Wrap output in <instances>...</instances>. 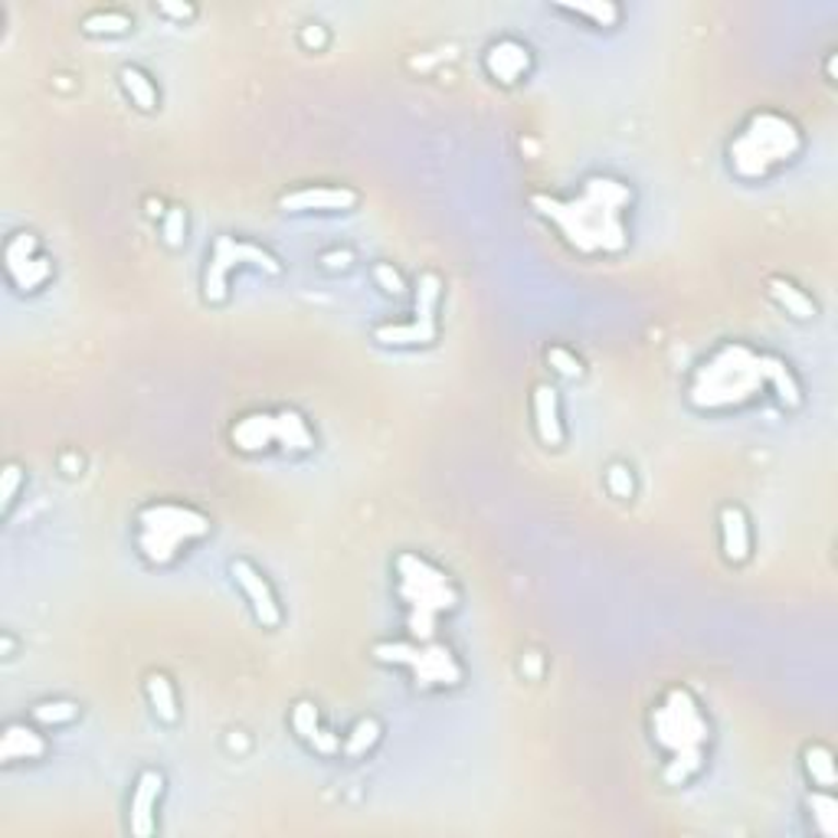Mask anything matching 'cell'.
I'll return each mask as SVG.
<instances>
[{
	"mask_svg": "<svg viewBox=\"0 0 838 838\" xmlns=\"http://www.w3.org/2000/svg\"><path fill=\"white\" fill-rule=\"evenodd\" d=\"M764 391L777 394L783 407L803 404V387L787 361L754 351L744 341H728L714 348L691 374L688 404L701 414H724L747 407Z\"/></svg>",
	"mask_w": 838,
	"mask_h": 838,
	"instance_id": "6da1fadb",
	"label": "cell"
},
{
	"mask_svg": "<svg viewBox=\"0 0 838 838\" xmlns=\"http://www.w3.org/2000/svg\"><path fill=\"white\" fill-rule=\"evenodd\" d=\"M636 194L626 181L593 174L573 197L534 194L531 207L544 217L570 249L583 256H616L629 246V210Z\"/></svg>",
	"mask_w": 838,
	"mask_h": 838,
	"instance_id": "7a4b0ae2",
	"label": "cell"
},
{
	"mask_svg": "<svg viewBox=\"0 0 838 838\" xmlns=\"http://www.w3.org/2000/svg\"><path fill=\"white\" fill-rule=\"evenodd\" d=\"M652 728V744L665 754V783L668 787H685L691 783L708 760V744H711V721L705 718L698 698L691 688L675 685L662 695V701L652 708L649 718Z\"/></svg>",
	"mask_w": 838,
	"mask_h": 838,
	"instance_id": "3957f363",
	"label": "cell"
},
{
	"mask_svg": "<svg viewBox=\"0 0 838 838\" xmlns=\"http://www.w3.org/2000/svg\"><path fill=\"white\" fill-rule=\"evenodd\" d=\"M397 573V600L404 603V626L410 639H435L439 619L458 609L455 580L417 550H400L394 560Z\"/></svg>",
	"mask_w": 838,
	"mask_h": 838,
	"instance_id": "277c9868",
	"label": "cell"
},
{
	"mask_svg": "<svg viewBox=\"0 0 838 838\" xmlns=\"http://www.w3.org/2000/svg\"><path fill=\"white\" fill-rule=\"evenodd\" d=\"M803 151V135L793 118L780 112H754L741 131L728 144V161L731 171L741 181H767L777 167L796 161Z\"/></svg>",
	"mask_w": 838,
	"mask_h": 838,
	"instance_id": "5b68a950",
	"label": "cell"
},
{
	"mask_svg": "<svg viewBox=\"0 0 838 838\" xmlns=\"http://www.w3.org/2000/svg\"><path fill=\"white\" fill-rule=\"evenodd\" d=\"M210 517L181 501H148L135 514V550L151 567H171L210 534Z\"/></svg>",
	"mask_w": 838,
	"mask_h": 838,
	"instance_id": "8992f818",
	"label": "cell"
},
{
	"mask_svg": "<svg viewBox=\"0 0 838 838\" xmlns=\"http://www.w3.org/2000/svg\"><path fill=\"white\" fill-rule=\"evenodd\" d=\"M374 659L384 665H400L410 672V678L426 691H445L458 688L465 682V668L455 659V652L439 639H407V642H377Z\"/></svg>",
	"mask_w": 838,
	"mask_h": 838,
	"instance_id": "52a82bcc",
	"label": "cell"
},
{
	"mask_svg": "<svg viewBox=\"0 0 838 838\" xmlns=\"http://www.w3.org/2000/svg\"><path fill=\"white\" fill-rule=\"evenodd\" d=\"M240 269H259L266 276H282V263L259 243L243 240V236H217L207 266H203V302L207 305H223L230 299V272Z\"/></svg>",
	"mask_w": 838,
	"mask_h": 838,
	"instance_id": "ba28073f",
	"label": "cell"
},
{
	"mask_svg": "<svg viewBox=\"0 0 838 838\" xmlns=\"http://www.w3.org/2000/svg\"><path fill=\"white\" fill-rule=\"evenodd\" d=\"M233 449L246 455L269 452L272 445L286 452H309L315 449V432L309 419L299 410H279V414H246L230 429Z\"/></svg>",
	"mask_w": 838,
	"mask_h": 838,
	"instance_id": "9c48e42d",
	"label": "cell"
},
{
	"mask_svg": "<svg viewBox=\"0 0 838 838\" xmlns=\"http://www.w3.org/2000/svg\"><path fill=\"white\" fill-rule=\"evenodd\" d=\"M53 272H56L53 259L43 256V246L33 233L20 230V233L7 236V243H3V276L16 292H23V295L39 292L53 279Z\"/></svg>",
	"mask_w": 838,
	"mask_h": 838,
	"instance_id": "30bf717a",
	"label": "cell"
},
{
	"mask_svg": "<svg viewBox=\"0 0 838 838\" xmlns=\"http://www.w3.org/2000/svg\"><path fill=\"white\" fill-rule=\"evenodd\" d=\"M230 573H233V583L240 586V593L246 596V603H249L256 622H259L263 629H279L282 619H286V613H282V603H279V596H276L269 577H266L253 560H246V557H236V560L230 563Z\"/></svg>",
	"mask_w": 838,
	"mask_h": 838,
	"instance_id": "8fae6325",
	"label": "cell"
},
{
	"mask_svg": "<svg viewBox=\"0 0 838 838\" xmlns=\"http://www.w3.org/2000/svg\"><path fill=\"white\" fill-rule=\"evenodd\" d=\"M361 203V194L345 184H305L279 197L282 213H348Z\"/></svg>",
	"mask_w": 838,
	"mask_h": 838,
	"instance_id": "7c38bea8",
	"label": "cell"
},
{
	"mask_svg": "<svg viewBox=\"0 0 838 838\" xmlns=\"http://www.w3.org/2000/svg\"><path fill=\"white\" fill-rule=\"evenodd\" d=\"M164 773L148 767L138 773L135 787H131V800H128V833L138 838H148L158 833V806L164 796Z\"/></svg>",
	"mask_w": 838,
	"mask_h": 838,
	"instance_id": "4fadbf2b",
	"label": "cell"
},
{
	"mask_svg": "<svg viewBox=\"0 0 838 838\" xmlns=\"http://www.w3.org/2000/svg\"><path fill=\"white\" fill-rule=\"evenodd\" d=\"M481 66H485V72H488L494 82H501V85H517L521 79L531 75V69H534V53H531V46H527L524 39H517V36H501V39L488 43V49H485V56H481Z\"/></svg>",
	"mask_w": 838,
	"mask_h": 838,
	"instance_id": "5bb4252c",
	"label": "cell"
},
{
	"mask_svg": "<svg viewBox=\"0 0 838 838\" xmlns=\"http://www.w3.org/2000/svg\"><path fill=\"white\" fill-rule=\"evenodd\" d=\"M289 724H292L295 737H299L309 750H315L318 757H341V737H338L335 731L325 728L318 705H312V701H295V705H292V714H289Z\"/></svg>",
	"mask_w": 838,
	"mask_h": 838,
	"instance_id": "9a60e30c",
	"label": "cell"
},
{
	"mask_svg": "<svg viewBox=\"0 0 838 838\" xmlns=\"http://www.w3.org/2000/svg\"><path fill=\"white\" fill-rule=\"evenodd\" d=\"M531 417H534V435L547 449H563L567 445V422H563L557 387H550V384L534 387V394H531Z\"/></svg>",
	"mask_w": 838,
	"mask_h": 838,
	"instance_id": "2e32d148",
	"label": "cell"
},
{
	"mask_svg": "<svg viewBox=\"0 0 838 838\" xmlns=\"http://www.w3.org/2000/svg\"><path fill=\"white\" fill-rule=\"evenodd\" d=\"M49 754V744L39 731V724H26V721H10L0 734V764L13 767V764H33L43 760Z\"/></svg>",
	"mask_w": 838,
	"mask_h": 838,
	"instance_id": "e0dca14e",
	"label": "cell"
},
{
	"mask_svg": "<svg viewBox=\"0 0 838 838\" xmlns=\"http://www.w3.org/2000/svg\"><path fill=\"white\" fill-rule=\"evenodd\" d=\"M718 524H721V550H724V560L741 567L750 560L754 554V534H750V517L741 504H724L721 514H718Z\"/></svg>",
	"mask_w": 838,
	"mask_h": 838,
	"instance_id": "ac0fdd59",
	"label": "cell"
},
{
	"mask_svg": "<svg viewBox=\"0 0 838 838\" xmlns=\"http://www.w3.org/2000/svg\"><path fill=\"white\" fill-rule=\"evenodd\" d=\"M439 338V322H384L374 328V341L384 348H429Z\"/></svg>",
	"mask_w": 838,
	"mask_h": 838,
	"instance_id": "d6986e66",
	"label": "cell"
},
{
	"mask_svg": "<svg viewBox=\"0 0 838 838\" xmlns=\"http://www.w3.org/2000/svg\"><path fill=\"white\" fill-rule=\"evenodd\" d=\"M118 85H121V92L128 95V102H131L138 112H154V108L161 105L158 82H154L141 66H121V69H118Z\"/></svg>",
	"mask_w": 838,
	"mask_h": 838,
	"instance_id": "ffe728a7",
	"label": "cell"
},
{
	"mask_svg": "<svg viewBox=\"0 0 838 838\" xmlns=\"http://www.w3.org/2000/svg\"><path fill=\"white\" fill-rule=\"evenodd\" d=\"M767 292H770V299H773L787 315H793V318H800V322H810V318L819 315V305L813 302V295H806L796 282H790V279H783V276H773V279L767 282Z\"/></svg>",
	"mask_w": 838,
	"mask_h": 838,
	"instance_id": "44dd1931",
	"label": "cell"
},
{
	"mask_svg": "<svg viewBox=\"0 0 838 838\" xmlns=\"http://www.w3.org/2000/svg\"><path fill=\"white\" fill-rule=\"evenodd\" d=\"M144 698H148V705H151V711L161 724H177V718H181L177 688L164 672H151L144 678Z\"/></svg>",
	"mask_w": 838,
	"mask_h": 838,
	"instance_id": "7402d4cb",
	"label": "cell"
},
{
	"mask_svg": "<svg viewBox=\"0 0 838 838\" xmlns=\"http://www.w3.org/2000/svg\"><path fill=\"white\" fill-rule=\"evenodd\" d=\"M381 737H384V728H381V721L377 718H361V721H354V728L345 734V741H341V754L345 757H364V754H371L377 744H381Z\"/></svg>",
	"mask_w": 838,
	"mask_h": 838,
	"instance_id": "603a6c76",
	"label": "cell"
},
{
	"mask_svg": "<svg viewBox=\"0 0 838 838\" xmlns=\"http://www.w3.org/2000/svg\"><path fill=\"white\" fill-rule=\"evenodd\" d=\"M803 767H806V777L813 780V787H819V790L836 787V757L826 744H810L803 750Z\"/></svg>",
	"mask_w": 838,
	"mask_h": 838,
	"instance_id": "cb8c5ba5",
	"label": "cell"
},
{
	"mask_svg": "<svg viewBox=\"0 0 838 838\" xmlns=\"http://www.w3.org/2000/svg\"><path fill=\"white\" fill-rule=\"evenodd\" d=\"M82 30H85L89 36H121V33L131 30V16H128L125 10H115V7H108V10H92V13L82 16Z\"/></svg>",
	"mask_w": 838,
	"mask_h": 838,
	"instance_id": "d4e9b609",
	"label": "cell"
},
{
	"mask_svg": "<svg viewBox=\"0 0 838 838\" xmlns=\"http://www.w3.org/2000/svg\"><path fill=\"white\" fill-rule=\"evenodd\" d=\"M79 718V705L66 701V698H53V701H39L30 708V721L39 728H66Z\"/></svg>",
	"mask_w": 838,
	"mask_h": 838,
	"instance_id": "484cf974",
	"label": "cell"
},
{
	"mask_svg": "<svg viewBox=\"0 0 838 838\" xmlns=\"http://www.w3.org/2000/svg\"><path fill=\"white\" fill-rule=\"evenodd\" d=\"M439 299H442V279L435 272H422L417 279V302H414V318L422 322H439Z\"/></svg>",
	"mask_w": 838,
	"mask_h": 838,
	"instance_id": "4316f807",
	"label": "cell"
},
{
	"mask_svg": "<svg viewBox=\"0 0 838 838\" xmlns=\"http://www.w3.org/2000/svg\"><path fill=\"white\" fill-rule=\"evenodd\" d=\"M810 813H813V826L816 833L826 838L838 836V803L833 790H819L810 796Z\"/></svg>",
	"mask_w": 838,
	"mask_h": 838,
	"instance_id": "83f0119b",
	"label": "cell"
},
{
	"mask_svg": "<svg viewBox=\"0 0 838 838\" xmlns=\"http://www.w3.org/2000/svg\"><path fill=\"white\" fill-rule=\"evenodd\" d=\"M563 13H573V16H583L590 20L593 26H616L622 20V7L613 3V0H596V3H560Z\"/></svg>",
	"mask_w": 838,
	"mask_h": 838,
	"instance_id": "f1b7e54d",
	"label": "cell"
},
{
	"mask_svg": "<svg viewBox=\"0 0 838 838\" xmlns=\"http://www.w3.org/2000/svg\"><path fill=\"white\" fill-rule=\"evenodd\" d=\"M26 485V472H23V465L20 462H7L3 465V472H0V508H3V514H10L13 511V504H16V498H20V488Z\"/></svg>",
	"mask_w": 838,
	"mask_h": 838,
	"instance_id": "f546056e",
	"label": "cell"
},
{
	"mask_svg": "<svg viewBox=\"0 0 838 838\" xmlns=\"http://www.w3.org/2000/svg\"><path fill=\"white\" fill-rule=\"evenodd\" d=\"M547 364H550L560 377H567V381H580V377L586 374L583 361H580L570 348H563V345H554V348L547 351Z\"/></svg>",
	"mask_w": 838,
	"mask_h": 838,
	"instance_id": "4dcf8cb0",
	"label": "cell"
},
{
	"mask_svg": "<svg viewBox=\"0 0 838 838\" xmlns=\"http://www.w3.org/2000/svg\"><path fill=\"white\" fill-rule=\"evenodd\" d=\"M161 236H164V243H167L171 249L184 246V240H187V210L171 207V210L161 217Z\"/></svg>",
	"mask_w": 838,
	"mask_h": 838,
	"instance_id": "1f68e13d",
	"label": "cell"
},
{
	"mask_svg": "<svg viewBox=\"0 0 838 838\" xmlns=\"http://www.w3.org/2000/svg\"><path fill=\"white\" fill-rule=\"evenodd\" d=\"M606 491L613 498H632L636 494V478H632V468L622 465V462H613L606 468Z\"/></svg>",
	"mask_w": 838,
	"mask_h": 838,
	"instance_id": "d6a6232c",
	"label": "cell"
},
{
	"mask_svg": "<svg viewBox=\"0 0 838 838\" xmlns=\"http://www.w3.org/2000/svg\"><path fill=\"white\" fill-rule=\"evenodd\" d=\"M371 272H374V282H377V289H381L384 295H394V299L407 295V282H404V276H400L391 263H377Z\"/></svg>",
	"mask_w": 838,
	"mask_h": 838,
	"instance_id": "836d02e7",
	"label": "cell"
},
{
	"mask_svg": "<svg viewBox=\"0 0 838 838\" xmlns=\"http://www.w3.org/2000/svg\"><path fill=\"white\" fill-rule=\"evenodd\" d=\"M299 39H302V46H305V49L322 53V49L328 46V30H325L322 23H305V26H302V33H299Z\"/></svg>",
	"mask_w": 838,
	"mask_h": 838,
	"instance_id": "e575fe53",
	"label": "cell"
},
{
	"mask_svg": "<svg viewBox=\"0 0 838 838\" xmlns=\"http://www.w3.org/2000/svg\"><path fill=\"white\" fill-rule=\"evenodd\" d=\"M351 263H354V256H351L348 249H341V253H325V256H322V266L331 269V272H345V269H351Z\"/></svg>",
	"mask_w": 838,
	"mask_h": 838,
	"instance_id": "d590c367",
	"label": "cell"
},
{
	"mask_svg": "<svg viewBox=\"0 0 838 838\" xmlns=\"http://www.w3.org/2000/svg\"><path fill=\"white\" fill-rule=\"evenodd\" d=\"M158 13H164V16H174V20H194L197 16V10L190 7V3H158Z\"/></svg>",
	"mask_w": 838,
	"mask_h": 838,
	"instance_id": "8d00e7d4",
	"label": "cell"
},
{
	"mask_svg": "<svg viewBox=\"0 0 838 838\" xmlns=\"http://www.w3.org/2000/svg\"><path fill=\"white\" fill-rule=\"evenodd\" d=\"M3 655H7V659L13 655V636H10V632H3Z\"/></svg>",
	"mask_w": 838,
	"mask_h": 838,
	"instance_id": "74e56055",
	"label": "cell"
}]
</instances>
